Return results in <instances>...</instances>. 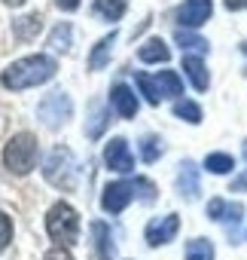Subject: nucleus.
<instances>
[{
	"label": "nucleus",
	"instance_id": "9",
	"mask_svg": "<svg viewBox=\"0 0 247 260\" xmlns=\"http://www.w3.org/2000/svg\"><path fill=\"white\" fill-rule=\"evenodd\" d=\"M214 13V0H183L177 10V22L183 28H201Z\"/></svg>",
	"mask_w": 247,
	"mask_h": 260
},
{
	"label": "nucleus",
	"instance_id": "4",
	"mask_svg": "<svg viewBox=\"0 0 247 260\" xmlns=\"http://www.w3.org/2000/svg\"><path fill=\"white\" fill-rule=\"evenodd\" d=\"M37 153H40L37 138H34L31 132H19V135H13L10 144L4 147V166H7L13 175H28V172L34 169V162H37Z\"/></svg>",
	"mask_w": 247,
	"mask_h": 260
},
{
	"label": "nucleus",
	"instance_id": "32",
	"mask_svg": "<svg viewBox=\"0 0 247 260\" xmlns=\"http://www.w3.org/2000/svg\"><path fill=\"white\" fill-rule=\"evenodd\" d=\"M226 10H247V0H226Z\"/></svg>",
	"mask_w": 247,
	"mask_h": 260
},
{
	"label": "nucleus",
	"instance_id": "18",
	"mask_svg": "<svg viewBox=\"0 0 247 260\" xmlns=\"http://www.w3.org/2000/svg\"><path fill=\"white\" fill-rule=\"evenodd\" d=\"M156 83H159V89H162V98H165V95H168V98L183 95V80L177 77V71H159V74H156Z\"/></svg>",
	"mask_w": 247,
	"mask_h": 260
},
{
	"label": "nucleus",
	"instance_id": "20",
	"mask_svg": "<svg viewBox=\"0 0 247 260\" xmlns=\"http://www.w3.org/2000/svg\"><path fill=\"white\" fill-rule=\"evenodd\" d=\"M95 13L110 22H119L126 16V0H95Z\"/></svg>",
	"mask_w": 247,
	"mask_h": 260
},
{
	"label": "nucleus",
	"instance_id": "21",
	"mask_svg": "<svg viewBox=\"0 0 247 260\" xmlns=\"http://www.w3.org/2000/svg\"><path fill=\"white\" fill-rule=\"evenodd\" d=\"M204 169H208L211 175H229V172L235 169V159H232L229 153H208V156H204Z\"/></svg>",
	"mask_w": 247,
	"mask_h": 260
},
{
	"label": "nucleus",
	"instance_id": "17",
	"mask_svg": "<svg viewBox=\"0 0 247 260\" xmlns=\"http://www.w3.org/2000/svg\"><path fill=\"white\" fill-rule=\"evenodd\" d=\"M113 43H116V31H110V34H104L98 43H95V49H92V55H89V68L92 71H101L104 64H107V58H110V49H113Z\"/></svg>",
	"mask_w": 247,
	"mask_h": 260
},
{
	"label": "nucleus",
	"instance_id": "14",
	"mask_svg": "<svg viewBox=\"0 0 247 260\" xmlns=\"http://www.w3.org/2000/svg\"><path fill=\"white\" fill-rule=\"evenodd\" d=\"M183 71H186L189 83H192L198 92H204V89H208L211 77H208V71H204V61H201L198 55H183Z\"/></svg>",
	"mask_w": 247,
	"mask_h": 260
},
{
	"label": "nucleus",
	"instance_id": "24",
	"mask_svg": "<svg viewBox=\"0 0 247 260\" xmlns=\"http://www.w3.org/2000/svg\"><path fill=\"white\" fill-rule=\"evenodd\" d=\"M174 116H180V119H186V122L198 125V122H201V107H198L195 101H186V98H180V101L174 104Z\"/></svg>",
	"mask_w": 247,
	"mask_h": 260
},
{
	"label": "nucleus",
	"instance_id": "23",
	"mask_svg": "<svg viewBox=\"0 0 247 260\" xmlns=\"http://www.w3.org/2000/svg\"><path fill=\"white\" fill-rule=\"evenodd\" d=\"M49 46H52L55 52L70 49V25H67V22H58V25L52 28V34H49Z\"/></svg>",
	"mask_w": 247,
	"mask_h": 260
},
{
	"label": "nucleus",
	"instance_id": "2",
	"mask_svg": "<svg viewBox=\"0 0 247 260\" xmlns=\"http://www.w3.org/2000/svg\"><path fill=\"white\" fill-rule=\"evenodd\" d=\"M141 196L144 202H153L156 199V187L147 181V178H135V181H113L104 187V196H101V208L110 211V214H122L126 205Z\"/></svg>",
	"mask_w": 247,
	"mask_h": 260
},
{
	"label": "nucleus",
	"instance_id": "34",
	"mask_svg": "<svg viewBox=\"0 0 247 260\" xmlns=\"http://www.w3.org/2000/svg\"><path fill=\"white\" fill-rule=\"evenodd\" d=\"M244 159H247V141H244Z\"/></svg>",
	"mask_w": 247,
	"mask_h": 260
},
{
	"label": "nucleus",
	"instance_id": "1",
	"mask_svg": "<svg viewBox=\"0 0 247 260\" xmlns=\"http://www.w3.org/2000/svg\"><path fill=\"white\" fill-rule=\"evenodd\" d=\"M58 64L52 55H28V58H19L13 61L4 74H0V83L13 92H22V89H34V86H43L55 77Z\"/></svg>",
	"mask_w": 247,
	"mask_h": 260
},
{
	"label": "nucleus",
	"instance_id": "15",
	"mask_svg": "<svg viewBox=\"0 0 247 260\" xmlns=\"http://www.w3.org/2000/svg\"><path fill=\"white\" fill-rule=\"evenodd\" d=\"M138 58H141V61H147V64H159V61L165 64V61L171 58V49H168L159 37H153V40H147V43L138 49Z\"/></svg>",
	"mask_w": 247,
	"mask_h": 260
},
{
	"label": "nucleus",
	"instance_id": "7",
	"mask_svg": "<svg viewBox=\"0 0 247 260\" xmlns=\"http://www.w3.org/2000/svg\"><path fill=\"white\" fill-rule=\"evenodd\" d=\"M104 162H107L110 172H119V175L135 172V156L129 150V141L126 138H113L107 144V150H104Z\"/></svg>",
	"mask_w": 247,
	"mask_h": 260
},
{
	"label": "nucleus",
	"instance_id": "3",
	"mask_svg": "<svg viewBox=\"0 0 247 260\" xmlns=\"http://www.w3.org/2000/svg\"><path fill=\"white\" fill-rule=\"evenodd\" d=\"M43 178L58 187V190H76V181H79V162L73 159V153L67 147H55L46 162H43Z\"/></svg>",
	"mask_w": 247,
	"mask_h": 260
},
{
	"label": "nucleus",
	"instance_id": "25",
	"mask_svg": "<svg viewBox=\"0 0 247 260\" xmlns=\"http://www.w3.org/2000/svg\"><path fill=\"white\" fill-rule=\"evenodd\" d=\"M162 156V138L159 135H144L141 138V159L144 162H156Z\"/></svg>",
	"mask_w": 247,
	"mask_h": 260
},
{
	"label": "nucleus",
	"instance_id": "33",
	"mask_svg": "<svg viewBox=\"0 0 247 260\" xmlns=\"http://www.w3.org/2000/svg\"><path fill=\"white\" fill-rule=\"evenodd\" d=\"M4 4H7V7H22L25 0H4Z\"/></svg>",
	"mask_w": 247,
	"mask_h": 260
},
{
	"label": "nucleus",
	"instance_id": "6",
	"mask_svg": "<svg viewBox=\"0 0 247 260\" xmlns=\"http://www.w3.org/2000/svg\"><path fill=\"white\" fill-rule=\"evenodd\" d=\"M70 113H73V104H70V98H67L64 92H49V95L37 104V116H40L43 125H49V128L64 125V122L70 119Z\"/></svg>",
	"mask_w": 247,
	"mask_h": 260
},
{
	"label": "nucleus",
	"instance_id": "26",
	"mask_svg": "<svg viewBox=\"0 0 247 260\" xmlns=\"http://www.w3.org/2000/svg\"><path fill=\"white\" fill-rule=\"evenodd\" d=\"M186 260H214V245L208 239H192L186 245Z\"/></svg>",
	"mask_w": 247,
	"mask_h": 260
},
{
	"label": "nucleus",
	"instance_id": "29",
	"mask_svg": "<svg viewBox=\"0 0 247 260\" xmlns=\"http://www.w3.org/2000/svg\"><path fill=\"white\" fill-rule=\"evenodd\" d=\"M43 260H73V257H70V251H67L64 245H55L52 251H46V257H43Z\"/></svg>",
	"mask_w": 247,
	"mask_h": 260
},
{
	"label": "nucleus",
	"instance_id": "30",
	"mask_svg": "<svg viewBox=\"0 0 247 260\" xmlns=\"http://www.w3.org/2000/svg\"><path fill=\"white\" fill-rule=\"evenodd\" d=\"M55 4H58V10H64V13L79 10V0H55Z\"/></svg>",
	"mask_w": 247,
	"mask_h": 260
},
{
	"label": "nucleus",
	"instance_id": "19",
	"mask_svg": "<svg viewBox=\"0 0 247 260\" xmlns=\"http://www.w3.org/2000/svg\"><path fill=\"white\" fill-rule=\"evenodd\" d=\"M135 83H138V89H141V95L150 101V104H159L162 101V89H159V83L150 77V74H144V71H138L135 74Z\"/></svg>",
	"mask_w": 247,
	"mask_h": 260
},
{
	"label": "nucleus",
	"instance_id": "35",
	"mask_svg": "<svg viewBox=\"0 0 247 260\" xmlns=\"http://www.w3.org/2000/svg\"><path fill=\"white\" fill-rule=\"evenodd\" d=\"M244 52H247V43H244Z\"/></svg>",
	"mask_w": 247,
	"mask_h": 260
},
{
	"label": "nucleus",
	"instance_id": "28",
	"mask_svg": "<svg viewBox=\"0 0 247 260\" xmlns=\"http://www.w3.org/2000/svg\"><path fill=\"white\" fill-rule=\"evenodd\" d=\"M10 239H13V217L0 211V251L10 245Z\"/></svg>",
	"mask_w": 247,
	"mask_h": 260
},
{
	"label": "nucleus",
	"instance_id": "31",
	"mask_svg": "<svg viewBox=\"0 0 247 260\" xmlns=\"http://www.w3.org/2000/svg\"><path fill=\"white\" fill-rule=\"evenodd\" d=\"M241 190H247V172H244V175H238V178L232 181V193H241Z\"/></svg>",
	"mask_w": 247,
	"mask_h": 260
},
{
	"label": "nucleus",
	"instance_id": "27",
	"mask_svg": "<svg viewBox=\"0 0 247 260\" xmlns=\"http://www.w3.org/2000/svg\"><path fill=\"white\" fill-rule=\"evenodd\" d=\"M174 40L183 46V49H195V52H208V40L204 37H198V34H192V31H183V28H177V34H174Z\"/></svg>",
	"mask_w": 247,
	"mask_h": 260
},
{
	"label": "nucleus",
	"instance_id": "11",
	"mask_svg": "<svg viewBox=\"0 0 247 260\" xmlns=\"http://www.w3.org/2000/svg\"><path fill=\"white\" fill-rule=\"evenodd\" d=\"M110 104H113V110H116L119 116H126V119H132V116L138 113V95H135L126 83H116V86L110 89Z\"/></svg>",
	"mask_w": 247,
	"mask_h": 260
},
{
	"label": "nucleus",
	"instance_id": "13",
	"mask_svg": "<svg viewBox=\"0 0 247 260\" xmlns=\"http://www.w3.org/2000/svg\"><path fill=\"white\" fill-rule=\"evenodd\" d=\"M241 214H244L241 202H226V199H211V202H208V217L229 223V230L241 220Z\"/></svg>",
	"mask_w": 247,
	"mask_h": 260
},
{
	"label": "nucleus",
	"instance_id": "5",
	"mask_svg": "<svg viewBox=\"0 0 247 260\" xmlns=\"http://www.w3.org/2000/svg\"><path fill=\"white\" fill-rule=\"evenodd\" d=\"M46 233L58 245H73L79 236V214L67 202H55L46 214Z\"/></svg>",
	"mask_w": 247,
	"mask_h": 260
},
{
	"label": "nucleus",
	"instance_id": "8",
	"mask_svg": "<svg viewBox=\"0 0 247 260\" xmlns=\"http://www.w3.org/2000/svg\"><path fill=\"white\" fill-rule=\"evenodd\" d=\"M177 230H180V217L177 214H165V217H153L150 223H147V245H153V248H159V245H168L174 236H177Z\"/></svg>",
	"mask_w": 247,
	"mask_h": 260
},
{
	"label": "nucleus",
	"instance_id": "10",
	"mask_svg": "<svg viewBox=\"0 0 247 260\" xmlns=\"http://www.w3.org/2000/svg\"><path fill=\"white\" fill-rule=\"evenodd\" d=\"M92 254H95V260H116V245H113L110 226L101 220L92 223Z\"/></svg>",
	"mask_w": 247,
	"mask_h": 260
},
{
	"label": "nucleus",
	"instance_id": "12",
	"mask_svg": "<svg viewBox=\"0 0 247 260\" xmlns=\"http://www.w3.org/2000/svg\"><path fill=\"white\" fill-rule=\"evenodd\" d=\"M177 169H180V172H177V190H180V196L195 199L198 190H201V184H198V166H195L192 159H183Z\"/></svg>",
	"mask_w": 247,
	"mask_h": 260
},
{
	"label": "nucleus",
	"instance_id": "22",
	"mask_svg": "<svg viewBox=\"0 0 247 260\" xmlns=\"http://www.w3.org/2000/svg\"><path fill=\"white\" fill-rule=\"evenodd\" d=\"M107 122H110V113L104 110V104H95V107H92V119H89V125H86V135H89V138H101V132H104Z\"/></svg>",
	"mask_w": 247,
	"mask_h": 260
},
{
	"label": "nucleus",
	"instance_id": "16",
	"mask_svg": "<svg viewBox=\"0 0 247 260\" xmlns=\"http://www.w3.org/2000/svg\"><path fill=\"white\" fill-rule=\"evenodd\" d=\"M43 28V19L40 13H31V16H22V19H13V34L19 40H34Z\"/></svg>",
	"mask_w": 247,
	"mask_h": 260
}]
</instances>
